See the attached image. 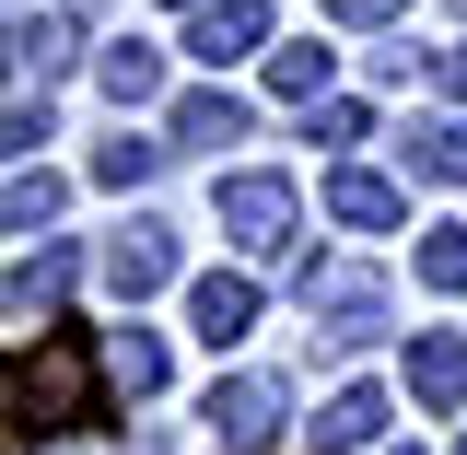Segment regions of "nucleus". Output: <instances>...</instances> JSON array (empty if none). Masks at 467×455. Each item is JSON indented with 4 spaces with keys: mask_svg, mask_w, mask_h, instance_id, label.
Returning <instances> with one entry per match:
<instances>
[{
    "mask_svg": "<svg viewBox=\"0 0 467 455\" xmlns=\"http://www.w3.org/2000/svg\"><path fill=\"white\" fill-rule=\"evenodd\" d=\"M223 140H245L234 94H175V152H223Z\"/></svg>",
    "mask_w": 467,
    "mask_h": 455,
    "instance_id": "nucleus-13",
    "label": "nucleus"
},
{
    "mask_svg": "<svg viewBox=\"0 0 467 455\" xmlns=\"http://www.w3.org/2000/svg\"><path fill=\"white\" fill-rule=\"evenodd\" d=\"M187 327H199L211 350H234L245 327H257V281H245V269H211V281L187 292Z\"/></svg>",
    "mask_w": 467,
    "mask_h": 455,
    "instance_id": "nucleus-10",
    "label": "nucleus"
},
{
    "mask_svg": "<svg viewBox=\"0 0 467 455\" xmlns=\"http://www.w3.org/2000/svg\"><path fill=\"white\" fill-rule=\"evenodd\" d=\"M164 152H175V140H140V129H117L106 152H94V175H106V187H152V175H164Z\"/></svg>",
    "mask_w": 467,
    "mask_h": 455,
    "instance_id": "nucleus-18",
    "label": "nucleus"
},
{
    "mask_svg": "<svg viewBox=\"0 0 467 455\" xmlns=\"http://www.w3.org/2000/svg\"><path fill=\"white\" fill-rule=\"evenodd\" d=\"M94 386H106V350L47 339L24 374H12V420H36V432H47V420H82V398H94Z\"/></svg>",
    "mask_w": 467,
    "mask_h": 455,
    "instance_id": "nucleus-1",
    "label": "nucleus"
},
{
    "mask_svg": "<svg viewBox=\"0 0 467 455\" xmlns=\"http://www.w3.org/2000/svg\"><path fill=\"white\" fill-rule=\"evenodd\" d=\"M327 70H339V47H316V36H304V47H269V94L316 106V94H327Z\"/></svg>",
    "mask_w": 467,
    "mask_h": 455,
    "instance_id": "nucleus-17",
    "label": "nucleus"
},
{
    "mask_svg": "<svg viewBox=\"0 0 467 455\" xmlns=\"http://www.w3.org/2000/svg\"><path fill=\"white\" fill-rule=\"evenodd\" d=\"M327 222H350V233H398V222H409L398 175H362V164H339V175H327Z\"/></svg>",
    "mask_w": 467,
    "mask_h": 455,
    "instance_id": "nucleus-9",
    "label": "nucleus"
},
{
    "mask_svg": "<svg viewBox=\"0 0 467 455\" xmlns=\"http://www.w3.org/2000/svg\"><path fill=\"white\" fill-rule=\"evenodd\" d=\"M409 398H420V408H467V339H456V327L409 339Z\"/></svg>",
    "mask_w": 467,
    "mask_h": 455,
    "instance_id": "nucleus-11",
    "label": "nucleus"
},
{
    "mask_svg": "<svg viewBox=\"0 0 467 455\" xmlns=\"http://www.w3.org/2000/svg\"><path fill=\"white\" fill-rule=\"evenodd\" d=\"M281 420H292L281 374H223V386H211V444H223V455H269Z\"/></svg>",
    "mask_w": 467,
    "mask_h": 455,
    "instance_id": "nucleus-2",
    "label": "nucleus"
},
{
    "mask_svg": "<svg viewBox=\"0 0 467 455\" xmlns=\"http://www.w3.org/2000/svg\"><path fill=\"white\" fill-rule=\"evenodd\" d=\"M175 12H199V0H175Z\"/></svg>",
    "mask_w": 467,
    "mask_h": 455,
    "instance_id": "nucleus-25",
    "label": "nucleus"
},
{
    "mask_svg": "<svg viewBox=\"0 0 467 455\" xmlns=\"http://www.w3.org/2000/svg\"><path fill=\"white\" fill-rule=\"evenodd\" d=\"M223 233L245 257H292V175H223Z\"/></svg>",
    "mask_w": 467,
    "mask_h": 455,
    "instance_id": "nucleus-4",
    "label": "nucleus"
},
{
    "mask_svg": "<svg viewBox=\"0 0 467 455\" xmlns=\"http://www.w3.org/2000/svg\"><path fill=\"white\" fill-rule=\"evenodd\" d=\"M456 455H467V444H456Z\"/></svg>",
    "mask_w": 467,
    "mask_h": 455,
    "instance_id": "nucleus-27",
    "label": "nucleus"
},
{
    "mask_svg": "<svg viewBox=\"0 0 467 455\" xmlns=\"http://www.w3.org/2000/svg\"><path fill=\"white\" fill-rule=\"evenodd\" d=\"M409 0H327V24H350V36H374V24H398Z\"/></svg>",
    "mask_w": 467,
    "mask_h": 455,
    "instance_id": "nucleus-21",
    "label": "nucleus"
},
{
    "mask_svg": "<svg viewBox=\"0 0 467 455\" xmlns=\"http://www.w3.org/2000/svg\"><path fill=\"white\" fill-rule=\"evenodd\" d=\"M47 222H58V175L24 152V175H12V233H47Z\"/></svg>",
    "mask_w": 467,
    "mask_h": 455,
    "instance_id": "nucleus-20",
    "label": "nucleus"
},
{
    "mask_svg": "<svg viewBox=\"0 0 467 455\" xmlns=\"http://www.w3.org/2000/svg\"><path fill=\"white\" fill-rule=\"evenodd\" d=\"M304 304H316V339L327 350H362L386 327V281H374V269H327V281L304 269Z\"/></svg>",
    "mask_w": 467,
    "mask_h": 455,
    "instance_id": "nucleus-3",
    "label": "nucleus"
},
{
    "mask_svg": "<svg viewBox=\"0 0 467 455\" xmlns=\"http://www.w3.org/2000/svg\"><path fill=\"white\" fill-rule=\"evenodd\" d=\"M304 444H316V455H374V444H386V386H339V398L304 420Z\"/></svg>",
    "mask_w": 467,
    "mask_h": 455,
    "instance_id": "nucleus-6",
    "label": "nucleus"
},
{
    "mask_svg": "<svg viewBox=\"0 0 467 455\" xmlns=\"http://www.w3.org/2000/svg\"><path fill=\"white\" fill-rule=\"evenodd\" d=\"M70 12H94V0H70Z\"/></svg>",
    "mask_w": 467,
    "mask_h": 455,
    "instance_id": "nucleus-24",
    "label": "nucleus"
},
{
    "mask_svg": "<svg viewBox=\"0 0 467 455\" xmlns=\"http://www.w3.org/2000/svg\"><path fill=\"white\" fill-rule=\"evenodd\" d=\"M94 269H106L117 304H140V292H164V281H175V233H164V222H117Z\"/></svg>",
    "mask_w": 467,
    "mask_h": 455,
    "instance_id": "nucleus-5",
    "label": "nucleus"
},
{
    "mask_svg": "<svg viewBox=\"0 0 467 455\" xmlns=\"http://www.w3.org/2000/svg\"><path fill=\"white\" fill-rule=\"evenodd\" d=\"M36 455H82V444H36Z\"/></svg>",
    "mask_w": 467,
    "mask_h": 455,
    "instance_id": "nucleus-23",
    "label": "nucleus"
},
{
    "mask_svg": "<svg viewBox=\"0 0 467 455\" xmlns=\"http://www.w3.org/2000/svg\"><path fill=\"white\" fill-rule=\"evenodd\" d=\"M409 175H420V187H467V129L456 117H420V129H409Z\"/></svg>",
    "mask_w": 467,
    "mask_h": 455,
    "instance_id": "nucleus-14",
    "label": "nucleus"
},
{
    "mask_svg": "<svg viewBox=\"0 0 467 455\" xmlns=\"http://www.w3.org/2000/svg\"><path fill=\"white\" fill-rule=\"evenodd\" d=\"M432 82H444V94L467 106V36H456V47H432Z\"/></svg>",
    "mask_w": 467,
    "mask_h": 455,
    "instance_id": "nucleus-22",
    "label": "nucleus"
},
{
    "mask_svg": "<svg viewBox=\"0 0 467 455\" xmlns=\"http://www.w3.org/2000/svg\"><path fill=\"white\" fill-rule=\"evenodd\" d=\"M409 269H420L432 292H467V222H432V233H420V257H409Z\"/></svg>",
    "mask_w": 467,
    "mask_h": 455,
    "instance_id": "nucleus-19",
    "label": "nucleus"
},
{
    "mask_svg": "<svg viewBox=\"0 0 467 455\" xmlns=\"http://www.w3.org/2000/svg\"><path fill=\"white\" fill-rule=\"evenodd\" d=\"M70 269H82L70 245H36V257L12 269V339H47V327H58V292H70Z\"/></svg>",
    "mask_w": 467,
    "mask_h": 455,
    "instance_id": "nucleus-8",
    "label": "nucleus"
},
{
    "mask_svg": "<svg viewBox=\"0 0 467 455\" xmlns=\"http://www.w3.org/2000/svg\"><path fill=\"white\" fill-rule=\"evenodd\" d=\"M12 70H24V82L70 70V0H58V12H12Z\"/></svg>",
    "mask_w": 467,
    "mask_h": 455,
    "instance_id": "nucleus-12",
    "label": "nucleus"
},
{
    "mask_svg": "<svg viewBox=\"0 0 467 455\" xmlns=\"http://www.w3.org/2000/svg\"><path fill=\"white\" fill-rule=\"evenodd\" d=\"M456 12H467V0H456Z\"/></svg>",
    "mask_w": 467,
    "mask_h": 455,
    "instance_id": "nucleus-26",
    "label": "nucleus"
},
{
    "mask_svg": "<svg viewBox=\"0 0 467 455\" xmlns=\"http://www.w3.org/2000/svg\"><path fill=\"white\" fill-rule=\"evenodd\" d=\"M94 70H106V94H117V106H152V94H164V58L140 47V36H117V47L94 58Z\"/></svg>",
    "mask_w": 467,
    "mask_h": 455,
    "instance_id": "nucleus-16",
    "label": "nucleus"
},
{
    "mask_svg": "<svg viewBox=\"0 0 467 455\" xmlns=\"http://www.w3.org/2000/svg\"><path fill=\"white\" fill-rule=\"evenodd\" d=\"M269 47V12L257 0H199V24H187V58H211V70H234V58Z\"/></svg>",
    "mask_w": 467,
    "mask_h": 455,
    "instance_id": "nucleus-7",
    "label": "nucleus"
},
{
    "mask_svg": "<svg viewBox=\"0 0 467 455\" xmlns=\"http://www.w3.org/2000/svg\"><path fill=\"white\" fill-rule=\"evenodd\" d=\"M106 386H117V398H164V339L117 327V339H106Z\"/></svg>",
    "mask_w": 467,
    "mask_h": 455,
    "instance_id": "nucleus-15",
    "label": "nucleus"
}]
</instances>
